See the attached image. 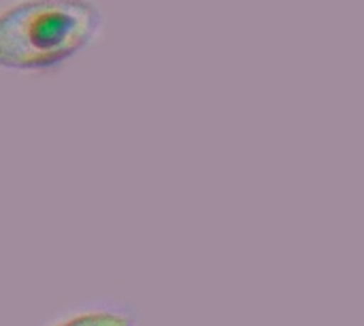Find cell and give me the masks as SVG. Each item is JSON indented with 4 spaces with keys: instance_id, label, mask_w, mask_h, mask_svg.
Listing matches in <instances>:
<instances>
[{
    "instance_id": "cell-2",
    "label": "cell",
    "mask_w": 364,
    "mask_h": 326,
    "mask_svg": "<svg viewBox=\"0 0 364 326\" xmlns=\"http://www.w3.org/2000/svg\"><path fill=\"white\" fill-rule=\"evenodd\" d=\"M38 326H139V312L124 299L92 297L58 310Z\"/></svg>"
},
{
    "instance_id": "cell-1",
    "label": "cell",
    "mask_w": 364,
    "mask_h": 326,
    "mask_svg": "<svg viewBox=\"0 0 364 326\" xmlns=\"http://www.w3.org/2000/svg\"><path fill=\"white\" fill-rule=\"evenodd\" d=\"M94 0H2L0 70L51 77L102 38Z\"/></svg>"
}]
</instances>
